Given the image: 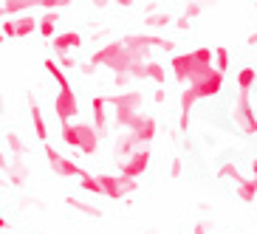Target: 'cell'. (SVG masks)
Listing matches in <instances>:
<instances>
[{
  "mask_svg": "<svg viewBox=\"0 0 257 234\" xmlns=\"http://www.w3.org/2000/svg\"><path fill=\"white\" fill-rule=\"evenodd\" d=\"M212 51L209 48H198V51L181 54V57H173V74L178 79H189V85L201 82L212 74Z\"/></svg>",
  "mask_w": 257,
  "mask_h": 234,
  "instance_id": "cell-1",
  "label": "cell"
},
{
  "mask_svg": "<svg viewBox=\"0 0 257 234\" xmlns=\"http://www.w3.org/2000/svg\"><path fill=\"white\" fill-rule=\"evenodd\" d=\"M62 138H65V144H71V147H76V150L93 152L96 150V141H99V133H96V127H91V124L76 121V124H62Z\"/></svg>",
  "mask_w": 257,
  "mask_h": 234,
  "instance_id": "cell-2",
  "label": "cell"
},
{
  "mask_svg": "<svg viewBox=\"0 0 257 234\" xmlns=\"http://www.w3.org/2000/svg\"><path fill=\"white\" fill-rule=\"evenodd\" d=\"M96 181H99L102 195H107V197H121V195H127V192L136 189V183L127 181V178H121V175H99Z\"/></svg>",
  "mask_w": 257,
  "mask_h": 234,
  "instance_id": "cell-3",
  "label": "cell"
},
{
  "mask_svg": "<svg viewBox=\"0 0 257 234\" xmlns=\"http://www.w3.org/2000/svg\"><path fill=\"white\" fill-rule=\"evenodd\" d=\"M54 113L60 116L62 124H71V119L74 116H79V102H76L74 91H60V96L54 99Z\"/></svg>",
  "mask_w": 257,
  "mask_h": 234,
  "instance_id": "cell-4",
  "label": "cell"
},
{
  "mask_svg": "<svg viewBox=\"0 0 257 234\" xmlns=\"http://www.w3.org/2000/svg\"><path fill=\"white\" fill-rule=\"evenodd\" d=\"M46 155H48V161H51V166H54V172H60V175H68V178H85L88 172H82L76 164H71L68 158H62L60 152L54 150L51 144H46Z\"/></svg>",
  "mask_w": 257,
  "mask_h": 234,
  "instance_id": "cell-5",
  "label": "cell"
},
{
  "mask_svg": "<svg viewBox=\"0 0 257 234\" xmlns=\"http://www.w3.org/2000/svg\"><path fill=\"white\" fill-rule=\"evenodd\" d=\"M147 161H150V152L147 150H139L127 164H121V178H127V181H136L139 175L147 169Z\"/></svg>",
  "mask_w": 257,
  "mask_h": 234,
  "instance_id": "cell-6",
  "label": "cell"
},
{
  "mask_svg": "<svg viewBox=\"0 0 257 234\" xmlns=\"http://www.w3.org/2000/svg\"><path fill=\"white\" fill-rule=\"evenodd\" d=\"M237 124L243 127V133H257V121H254V113H251L249 102H246V93H240V105H237Z\"/></svg>",
  "mask_w": 257,
  "mask_h": 234,
  "instance_id": "cell-7",
  "label": "cell"
},
{
  "mask_svg": "<svg viewBox=\"0 0 257 234\" xmlns=\"http://www.w3.org/2000/svg\"><path fill=\"white\" fill-rule=\"evenodd\" d=\"M79 46H82V37H79L76 31H71V34H60V37L54 40V48H57L60 54H65L68 48H79Z\"/></svg>",
  "mask_w": 257,
  "mask_h": 234,
  "instance_id": "cell-8",
  "label": "cell"
},
{
  "mask_svg": "<svg viewBox=\"0 0 257 234\" xmlns=\"http://www.w3.org/2000/svg\"><path fill=\"white\" fill-rule=\"evenodd\" d=\"M133 136H136L139 141H153V136H156V121L144 116V119L136 124V130H133Z\"/></svg>",
  "mask_w": 257,
  "mask_h": 234,
  "instance_id": "cell-9",
  "label": "cell"
},
{
  "mask_svg": "<svg viewBox=\"0 0 257 234\" xmlns=\"http://www.w3.org/2000/svg\"><path fill=\"white\" fill-rule=\"evenodd\" d=\"M105 102H107V99H93V119H96L99 133H102L105 124H107V119H105Z\"/></svg>",
  "mask_w": 257,
  "mask_h": 234,
  "instance_id": "cell-10",
  "label": "cell"
},
{
  "mask_svg": "<svg viewBox=\"0 0 257 234\" xmlns=\"http://www.w3.org/2000/svg\"><path fill=\"white\" fill-rule=\"evenodd\" d=\"M254 79H257V71H254V68H243L240 74H237V85H240V93L249 91Z\"/></svg>",
  "mask_w": 257,
  "mask_h": 234,
  "instance_id": "cell-11",
  "label": "cell"
},
{
  "mask_svg": "<svg viewBox=\"0 0 257 234\" xmlns=\"http://www.w3.org/2000/svg\"><path fill=\"white\" fill-rule=\"evenodd\" d=\"M46 71L54 76V79H57V82H60V91H68V88H71V82L65 79V74H62V71L57 68V65H54L51 60H46Z\"/></svg>",
  "mask_w": 257,
  "mask_h": 234,
  "instance_id": "cell-12",
  "label": "cell"
},
{
  "mask_svg": "<svg viewBox=\"0 0 257 234\" xmlns=\"http://www.w3.org/2000/svg\"><path fill=\"white\" fill-rule=\"evenodd\" d=\"M31 119H34V130H37V138L46 141L48 133H46V124H43V116H40V107H31Z\"/></svg>",
  "mask_w": 257,
  "mask_h": 234,
  "instance_id": "cell-13",
  "label": "cell"
},
{
  "mask_svg": "<svg viewBox=\"0 0 257 234\" xmlns=\"http://www.w3.org/2000/svg\"><path fill=\"white\" fill-rule=\"evenodd\" d=\"M17 37H26V34H31V31L37 29V23H34V17H23V20H17Z\"/></svg>",
  "mask_w": 257,
  "mask_h": 234,
  "instance_id": "cell-14",
  "label": "cell"
},
{
  "mask_svg": "<svg viewBox=\"0 0 257 234\" xmlns=\"http://www.w3.org/2000/svg\"><path fill=\"white\" fill-rule=\"evenodd\" d=\"M142 76H150V79H156V82H164V68L161 65H144V74Z\"/></svg>",
  "mask_w": 257,
  "mask_h": 234,
  "instance_id": "cell-15",
  "label": "cell"
},
{
  "mask_svg": "<svg viewBox=\"0 0 257 234\" xmlns=\"http://www.w3.org/2000/svg\"><path fill=\"white\" fill-rule=\"evenodd\" d=\"M215 57H218V74H223L229 68V51L226 48H215Z\"/></svg>",
  "mask_w": 257,
  "mask_h": 234,
  "instance_id": "cell-16",
  "label": "cell"
},
{
  "mask_svg": "<svg viewBox=\"0 0 257 234\" xmlns=\"http://www.w3.org/2000/svg\"><path fill=\"white\" fill-rule=\"evenodd\" d=\"M54 23H57V15H48L46 20L40 23V31H43L46 37H51V34H54Z\"/></svg>",
  "mask_w": 257,
  "mask_h": 234,
  "instance_id": "cell-17",
  "label": "cell"
},
{
  "mask_svg": "<svg viewBox=\"0 0 257 234\" xmlns=\"http://www.w3.org/2000/svg\"><path fill=\"white\" fill-rule=\"evenodd\" d=\"M3 34H6V37H17V26L12 23V20H9V23H3Z\"/></svg>",
  "mask_w": 257,
  "mask_h": 234,
  "instance_id": "cell-18",
  "label": "cell"
},
{
  "mask_svg": "<svg viewBox=\"0 0 257 234\" xmlns=\"http://www.w3.org/2000/svg\"><path fill=\"white\" fill-rule=\"evenodd\" d=\"M164 23H170V17H167V15H161V17H153V20H150V26H164Z\"/></svg>",
  "mask_w": 257,
  "mask_h": 234,
  "instance_id": "cell-19",
  "label": "cell"
},
{
  "mask_svg": "<svg viewBox=\"0 0 257 234\" xmlns=\"http://www.w3.org/2000/svg\"><path fill=\"white\" fill-rule=\"evenodd\" d=\"M0 15H6V9H3V6H0Z\"/></svg>",
  "mask_w": 257,
  "mask_h": 234,
  "instance_id": "cell-20",
  "label": "cell"
},
{
  "mask_svg": "<svg viewBox=\"0 0 257 234\" xmlns=\"http://www.w3.org/2000/svg\"><path fill=\"white\" fill-rule=\"evenodd\" d=\"M0 228H3V217H0Z\"/></svg>",
  "mask_w": 257,
  "mask_h": 234,
  "instance_id": "cell-21",
  "label": "cell"
},
{
  "mask_svg": "<svg viewBox=\"0 0 257 234\" xmlns=\"http://www.w3.org/2000/svg\"><path fill=\"white\" fill-rule=\"evenodd\" d=\"M0 40H3V31H0Z\"/></svg>",
  "mask_w": 257,
  "mask_h": 234,
  "instance_id": "cell-22",
  "label": "cell"
}]
</instances>
